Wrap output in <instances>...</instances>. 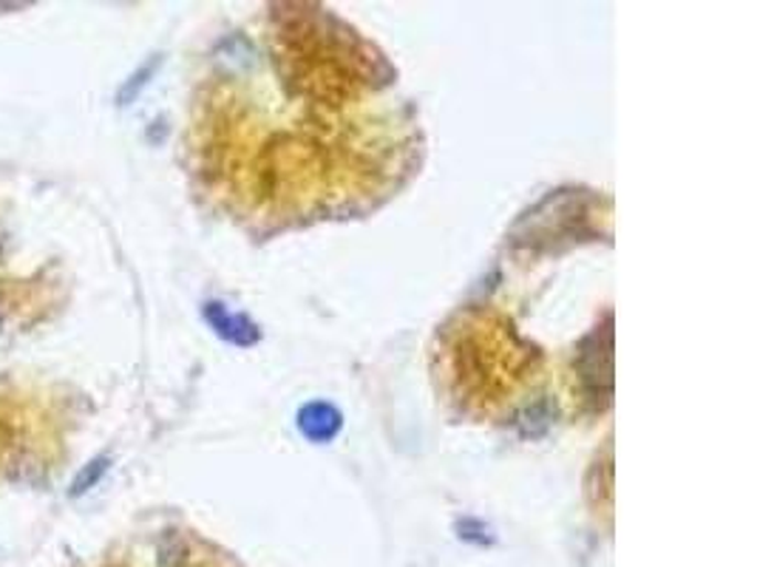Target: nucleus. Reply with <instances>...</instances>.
<instances>
[{
  "label": "nucleus",
  "mask_w": 757,
  "mask_h": 567,
  "mask_svg": "<svg viewBox=\"0 0 757 567\" xmlns=\"http://www.w3.org/2000/svg\"><path fill=\"white\" fill-rule=\"evenodd\" d=\"M204 318H207V323L216 330V335H222L224 341L236 343V346H250V343L258 341L256 327H253L244 315H236V312L227 310L224 303H207V307H204Z\"/></svg>",
  "instance_id": "nucleus-1"
},
{
  "label": "nucleus",
  "mask_w": 757,
  "mask_h": 567,
  "mask_svg": "<svg viewBox=\"0 0 757 567\" xmlns=\"http://www.w3.org/2000/svg\"><path fill=\"white\" fill-rule=\"evenodd\" d=\"M298 429L316 442L332 440L341 429V415H338V409H332L330 403H310L298 415Z\"/></svg>",
  "instance_id": "nucleus-2"
},
{
  "label": "nucleus",
  "mask_w": 757,
  "mask_h": 567,
  "mask_svg": "<svg viewBox=\"0 0 757 567\" xmlns=\"http://www.w3.org/2000/svg\"><path fill=\"white\" fill-rule=\"evenodd\" d=\"M106 469H108V460H106V457H99V460L88 462L86 469H83V471H79V474H77V480H74L72 494H74V496L86 494V491L92 489V485H97L99 477L106 474Z\"/></svg>",
  "instance_id": "nucleus-3"
}]
</instances>
